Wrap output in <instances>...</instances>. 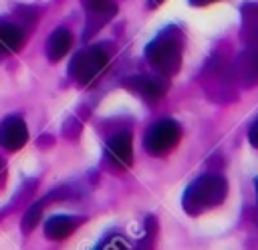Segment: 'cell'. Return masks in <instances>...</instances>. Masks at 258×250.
I'll use <instances>...</instances> for the list:
<instances>
[{"mask_svg": "<svg viewBox=\"0 0 258 250\" xmlns=\"http://www.w3.org/2000/svg\"><path fill=\"white\" fill-rule=\"evenodd\" d=\"M181 34L177 28L169 26L163 32H159L145 48V56L149 65L163 77H171L179 71L181 67Z\"/></svg>", "mask_w": 258, "mask_h": 250, "instance_id": "obj_1", "label": "cell"}, {"mask_svg": "<svg viewBox=\"0 0 258 250\" xmlns=\"http://www.w3.org/2000/svg\"><path fill=\"white\" fill-rule=\"evenodd\" d=\"M226 194L228 183L220 175H202L187 185L181 204L189 216H198L218 208L226 200Z\"/></svg>", "mask_w": 258, "mask_h": 250, "instance_id": "obj_2", "label": "cell"}, {"mask_svg": "<svg viewBox=\"0 0 258 250\" xmlns=\"http://www.w3.org/2000/svg\"><path fill=\"white\" fill-rule=\"evenodd\" d=\"M107 62H109L107 52L101 46H91L73 56V60L69 62V75L79 85H91L101 77Z\"/></svg>", "mask_w": 258, "mask_h": 250, "instance_id": "obj_3", "label": "cell"}, {"mask_svg": "<svg viewBox=\"0 0 258 250\" xmlns=\"http://www.w3.org/2000/svg\"><path fill=\"white\" fill-rule=\"evenodd\" d=\"M179 139H181V127L171 119H163V121H157L145 133L143 145L151 155H163L171 151L179 143Z\"/></svg>", "mask_w": 258, "mask_h": 250, "instance_id": "obj_4", "label": "cell"}, {"mask_svg": "<svg viewBox=\"0 0 258 250\" xmlns=\"http://www.w3.org/2000/svg\"><path fill=\"white\" fill-rule=\"evenodd\" d=\"M26 141H28V129L20 117L12 115L0 123V147L8 151H18L20 147H24Z\"/></svg>", "mask_w": 258, "mask_h": 250, "instance_id": "obj_5", "label": "cell"}, {"mask_svg": "<svg viewBox=\"0 0 258 250\" xmlns=\"http://www.w3.org/2000/svg\"><path fill=\"white\" fill-rule=\"evenodd\" d=\"M83 6L89 14V20H87V38L97 32L115 12H117V6L113 0H83Z\"/></svg>", "mask_w": 258, "mask_h": 250, "instance_id": "obj_6", "label": "cell"}, {"mask_svg": "<svg viewBox=\"0 0 258 250\" xmlns=\"http://www.w3.org/2000/svg\"><path fill=\"white\" fill-rule=\"evenodd\" d=\"M107 157L119 165V167H129L133 161V145H131V133L129 131H121L117 135H113L107 141Z\"/></svg>", "mask_w": 258, "mask_h": 250, "instance_id": "obj_7", "label": "cell"}, {"mask_svg": "<svg viewBox=\"0 0 258 250\" xmlns=\"http://www.w3.org/2000/svg\"><path fill=\"white\" fill-rule=\"evenodd\" d=\"M81 224H83V218L79 216H52L44 222V234L48 240H64Z\"/></svg>", "mask_w": 258, "mask_h": 250, "instance_id": "obj_8", "label": "cell"}, {"mask_svg": "<svg viewBox=\"0 0 258 250\" xmlns=\"http://www.w3.org/2000/svg\"><path fill=\"white\" fill-rule=\"evenodd\" d=\"M127 87H129L133 93H137L139 97L147 99V101H155V99H159V97L165 93V83H163L161 79L143 77V75L131 77V79L127 81Z\"/></svg>", "mask_w": 258, "mask_h": 250, "instance_id": "obj_9", "label": "cell"}, {"mask_svg": "<svg viewBox=\"0 0 258 250\" xmlns=\"http://www.w3.org/2000/svg\"><path fill=\"white\" fill-rule=\"evenodd\" d=\"M71 46H73V34L67 28H56L48 36V42H46V56H48V60L58 62L60 58H64L69 54Z\"/></svg>", "mask_w": 258, "mask_h": 250, "instance_id": "obj_10", "label": "cell"}, {"mask_svg": "<svg viewBox=\"0 0 258 250\" xmlns=\"http://www.w3.org/2000/svg\"><path fill=\"white\" fill-rule=\"evenodd\" d=\"M24 42V30L14 24L0 20V54H12L16 52Z\"/></svg>", "mask_w": 258, "mask_h": 250, "instance_id": "obj_11", "label": "cell"}, {"mask_svg": "<svg viewBox=\"0 0 258 250\" xmlns=\"http://www.w3.org/2000/svg\"><path fill=\"white\" fill-rule=\"evenodd\" d=\"M42 210H44V200L32 204V206L26 210V214H24V218H22V222H20V230H22L24 234L32 232V230L38 226V222H40V218H42Z\"/></svg>", "mask_w": 258, "mask_h": 250, "instance_id": "obj_12", "label": "cell"}, {"mask_svg": "<svg viewBox=\"0 0 258 250\" xmlns=\"http://www.w3.org/2000/svg\"><path fill=\"white\" fill-rule=\"evenodd\" d=\"M242 77H250L252 81H258V50L250 52L242 62Z\"/></svg>", "mask_w": 258, "mask_h": 250, "instance_id": "obj_13", "label": "cell"}, {"mask_svg": "<svg viewBox=\"0 0 258 250\" xmlns=\"http://www.w3.org/2000/svg\"><path fill=\"white\" fill-rule=\"evenodd\" d=\"M149 228H151V230H145L143 238L139 240V244H137L133 250H151V248H153V242H155V232H157L155 222H151V226H149Z\"/></svg>", "mask_w": 258, "mask_h": 250, "instance_id": "obj_14", "label": "cell"}, {"mask_svg": "<svg viewBox=\"0 0 258 250\" xmlns=\"http://www.w3.org/2000/svg\"><path fill=\"white\" fill-rule=\"evenodd\" d=\"M97 250H127V244L121 236H109Z\"/></svg>", "mask_w": 258, "mask_h": 250, "instance_id": "obj_15", "label": "cell"}, {"mask_svg": "<svg viewBox=\"0 0 258 250\" xmlns=\"http://www.w3.org/2000/svg\"><path fill=\"white\" fill-rule=\"evenodd\" d=\"M248 139H250V143H252L254 147H258V119L252 123L250 131H248Z\"/></svg>", "mask_w": 258, "mask_h": 250, "instance_id": "obj_16", "label": "cell"}, {"mask_svg": "<svg viewBox=\"0 0 258 250\" xmlns=\"http://www.w3.org/2000/svg\"><path fill=\"white\" fill-rule=\"evenodd\" d=\"M4 181H6V163H4V159L0 157V190L4 188Z\"/></svg>", "mask_w": 258, "mask_h": 250, "instance_id": "obj_17", "label": "cell"}, {"mask_svg": "<svg viewBox=\"0 0 258 250\" xmlns=\"http://www.w3.org/2000/svg\"><path fill=\"white\" fill-rule=\"evenodd\" d=\"M191 4H196V6H204V4H210V2H214V0H189Z\"/></svg>", "mask_w": 258, "mask_h": 250, "instance_id": "obj_18", "label": "cell"}, {"mask_svg": "<svg viewBox=\"0 0 258 250\" xmlns=\"http://www.w3.org/2000/svg\"><path fill=\"white\" fill-rule=\"evenodd\" d=\"M161 2H163V0H149V6H151V8H155V6H157V4H161Z\"/></svg>", "mask_w": 258, "mask_h": 250, "instance_id": "obj_19", "label": "cell"}]
</instances>
